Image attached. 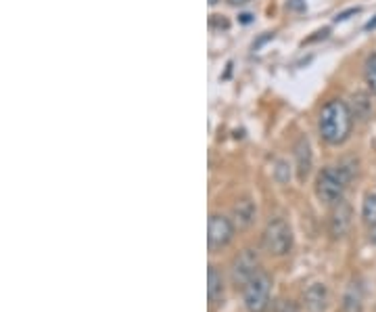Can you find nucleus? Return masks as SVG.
Listing matches in <instances>:
<instances>
[{"mask_svg":"<svg viewBox=\"0 0 376 312\" xmlns=\"http://www.w3.org/2000/svg\"><path fill=\"white\" fill-rule=\"evenodd\" d=\"M366 30H368V32H370V30H376V17L366 24Z\"/></svg>","mask_w":376,"mask_h":312,"instance_id":"nucleus-20","label":"nucleus"},{"mask_svg":"<svg viewBox=\"0 0 376 312\" xmlns=\"http://www.w3.org/2000/svg\"><path fill=\"white\" fill-rule=\"evenodd\" d=\"M270 293L272 279L262 270L242 285V300L249 312H266L270 308Z\"/></svg>","mask_w":376,"mask_h":312,"instance_id":"nucleus-3","label":"nucleus"},{"mask_svg":"<svg viewBox=\"0 0 376 312\" xmlns=\"http://www.w3.org/2000/svg\"><path fill=\"white\" fill-rule=\"evenodd\" d=\"M349 225H351V207L345 201H339L330 216V233L334 237H343L347 233Z\"/></svg>","mask_w":376,"mask_h":312,"instance_id":"nucleus-8","label":"nucleus"},{"mask_svg":"<svg viewBox=\"0 0 376 312\" xmlns=\"http://www.w3.org/2000/svg\"><path fill=\"white\" fill-rule=\"evenodd\" d=\"M238 19H240V24H251V21H253V15H251V13H242Z\"/></svg>","mask_w":376,"mask_h":312,"instance_id":"nucleus-18","label":"nucleus"},{"mask_svg":"<svg viewBox=\"0 0 376 312\" xmlns=\"http://www.w3.org/2000/svg\"><path fill=\"white\" fill-rule=\"evenodd\" d=\"M224 293H226V287H224L222 272L215 266H209V272H207V295H209L211 306L224 304Z\"/></svg>","mask_w":376,"mask_h":312,"instance_id":"nucleus-10","label":"nucleus"},{"mask_svg":"<svg viewBox=\"0 0 376 312\" xmlns=\"http://www.w3.org/2000/svg\"><path fill=\"white\" fill-rule=\"evenodd\" d=\"M234 237V225L230 223V218L222 216V214H211L209 225H207V243L209 250H222L226 248Z\"/></svg>","mask_w":376,"mask_h":312,"instance_id":"nucleus-5","label":"nucleus"},{"mask_svg":"<svg viewBox=\"0 0 376 312\" xmlns=\"http://www.w3.org/2000/svg\"><path fill=\"white\" fill-rule=\"evenodd\" d=\"M234 218H236V225L240 227V229H247L251 223H253V218H256V205H253V201L251 199H240L236 205H234Z\"/></svg>","mask_w":376,"mask_h":312,"instance_id":"nucleus-11","label":"nucleus"},{"mask_svg":"<svg viewBox=\"0 0 376 312\" xmlns=\"http://www.w3.org/2000/svg\"><path fill=\"white\" fill-rule=\"evenodd\" d=\"M295 162H297L299 180H305L312 172V147L305 137H301L295 145Z\"/></svg>","mask_w":376,"mask_h":312,"instance_id":"nucleus-7","label":"nucleus"},{"mask_svg":"<svg viewBox=\"0 0 376 312\" xmlns=\"http://www.w3.org/2000/svg\"><path fill=\"white\" fill-rule=\"evenodd\" d=\"M370 241H372V243H376V225H372V227H370Z\"/></svg>","mask_w":376,"mask_h":312,"instance_id":"nucleus-19","label":"nucleus"},{"mask_svg":"<svg viewBox=\"0 0 376 312\" xmlns=\"http://www.w3.org/2000/svg\"><path fill=\"white\" fill-rule=\"evenodd\" d=\"M260 272V258L253 250H244L232 264V279L236 285H244Z\"/></svg>","mask_w":376,"mask_h":312,"instance_id":"nucleus-6","label":"nucleus"},{"mask_svg":"<svg viewBox=\"0 0 376 312\" xmlns=\"http://www.w3.org/2000/svg\"><path fill=\"white\" fill-rule=\"evenodd\" d=\"M291 11H305V0H289Z\"/></svg>","mask_w":376,"mask_h":312,"instance_id":"nucleus-17","label":"nucleus"},{"mask_svg":"<svg viewBox=\"0 0 376 312\" xmlns=\"http://www.w3.org/2000/svg\"><path fill=\"white\" fill-rule=\"evenodd\" d=\"M361 218L366 225H376V193H368L361 205Z\"/></svg>","mask_w":376,"mask_h":312,"instance_id":"nucleus-13","label":"nucleus"},{"mask_svg":"<svg viewBox=\"0 0 376 312\" xmlns=\"http://www.w3.org/2000/svg\"><path fill=\"white\" fill-rule=\"evenodd\" d=\"M264 248L272 256H287L293 248V231L283 218H274L268 223L264 231Z\"/></svg>","mask_w":376,"mask_h":312,"instance_id":"nucleus-4","label":"nucleus"},{"mask_svg":"<svg viewBox=\"0 0 376 312\" xmlns=\"http://www.w3.org/2000/svg\"><path fill=\"white\" fill-rule=\"evenodd\" d=\"M353 172H349L345 166L339 168H326L320 172L316 182V193L324 203H339L343 201V193L347 189V182L351 180Z\"/></svg>","mask_w":376,"mask_h":312,"instance_id":"nucleus-2","label":"nucleus"},{"mask_svg":"<svg viewBox=\"0 0 376 312\" xmlns=\"http://www.w3.org/2000/svg\"><path fill=\"white\" fill-rule=\"evenodd\" d=\"M230 3H232V5H244L247 0H230Z\"/></svg>","mask_w":376,"mask_h":312,"instance_id":"nucleus-21","label":"nucleus"},{"mask_svg":"<svg viewBox=\"0 0 376 312\" xmlns=\"http://www.w3.org/2000/svg\"><path fill=\"white\" fill-rule=\"evenodd\" d=\"M364 76H366V84H368V88L376 94V53L368 57Z\"/></svg>","mask_w":376,"mask_h":312,"instance_id":"nucleus-14","label":"nucleus"},{"mask_svg":"<svg viewBox=\"0 0 376 312\" xmlns=\"http://www.w3.org/2000/svg\"><path fill=\"white\" fill-rule=\"evenodd\" d=\"M274 312H299V308L293 300H278L274 304Z\"/></svg>","mask_w":376,"mask_h":312,"instance_id":"nucleus-15","label":"nucleus"},{"mask_svg":"<svg viewBox=\"0 0 376 312\" xmlns=\"http://www.w3.org/2000/svg\"><path fill=\"white\" fill-rule=\"evenodd\" d=\"M351 126H353V118L343 101H330L322 107L318 128H320L322 139L328 145L345 143L351 135Z\"/></svg>","mask_w":376,"mask_h":312,"instance_id":"nucleus-1","label":"nucleus"},{"mask_svg":"<svg viewBox=\"0 0 376 312\" xmlns=\"http://www.w3.org/2000/svg\"><path fill=\"white\" fill-rule=\"evenodd\" d=\"M359 11H361V9H359V7H353V9H347V11H343V13H339V15H337V19H334V21H337V24H339V21H345V19H349V17H351V15H357V13H359Z\"/></svg>","mask_w":376,"mask_h":312,"instance_id":"nucleus-16","label":"nucleus"},{"mask_svg":"<svg viewBox=\"0 0 376 312\" xmlns=\"http://www.w3.org/2000/svg\"><path fill=\"white\" fill-rule=\"evenodd\" d=\"M364 295H361V287L359 283H351L343 295V312H361V304Z\"/></svg>","mask_w":376,"mask_h":312,"instance_id":"nucleus-12","label":"nucleus"},{"mask_svg":"<svg viewBox=\"0 0 376 312\" xmlns=\"http://www.w3.org/2000/svg\"><path fill=\"white\" fill-rule=\"evenodd\" d=\"M303 300H305V308L310 312H324L326 304H328V291L322 283H314L307 287Z\"/></svg>","mask_w":376,"mask_h":312,"instance_id":"nucleus-9","label":"nucleus"}]
</instances>
